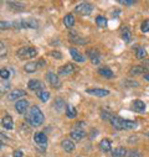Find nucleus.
<instances>
[{
  "instance_id": "nucleus-1",
  "label": "nucleus",
  "mask_w": 149,
  "mask_h": 157,
  "mask_svg": "<svg viewBox=\"0 0 149 157\" xmlns=\"http://www.w3.org/2000/svg\"><path fill=\"white\" fill-rule=\"evenodd\" d=\"M26 120L30 123L31 126H35L36 128V126L42 125V123L45 120V116H44V114H42V111H41V109L39 106L34 105L29 110V114L26 116Z\"/></svg>"
},
{
  "instance_id": "nucleus-2",
  "label": "nucleus",
  "mask_w": 149,
  "mask_h": 157,
  "mask_svg": "<svg viewBox=\"0 0 149 157\" xmlns=\"http://www.w3.org/2000/svg\"><path fill=\"white\" fill-rule=\"evenodd\" d=\"M112 126L116 130H133L138 126L137 121H132V120H124L119 116H112V119L109 120Z\"/></svg>"
},
{
  "instance_id": "nucleus-3",
  "label": "nucleus",
  "mask_w": 149,
  "mask_h": 157,
  "mask_svg": "<svg viewBox=\"0 0 149 157\" xmlns=\"http://www.w3.org/2000/svg\"><path fill=\"white\" fill-rule=\"evenodd\" d=\"M13 24V29H37L39 26V22H37L35 19L29 17V19H19L11 22Z\"/></svg>"
},
{
  "instance_id": "nucleus-4",
  "label": "nucleus",
  "mask_w": 149,
  "mask_h": 157,
  "mask_svg": "<svg viewBox=\"0 0 149 157\" xmlns=\"http://www.w3.org/2000/svg\"><path fill=\"white\" fill-rule=\"evenodd\" d=\"M16 55L20 59H29V58H34L37 55V50L31 46H25V47H20Z\"/></svg>"
},
{
  "instance_id": "nucleus-5",
  "label": "nucleus",
  "mask_w": 149,
  "mask_h": 157,
  "mask_svg": "<svg viewBox=\"0 0 149 157\" xmlns=\"http://www.w3.org/2000/svg\"><path fill=\"white\" fill-rule=\"evenodd\" d=\"M93 10V6L90 3H81L74 6V13L80 15H90Z\"/></svg>"
},
{
  "instance_id": "nucleus-6",
  "label": "nucleus",
  "mask_w": 149,
  "mask_h": 157,
  "mask_svg": "<svg viewBox=\"0 0 149 157\" xmlns=\"http://www.w3.org/2000/svg\"><path fill=\"white\" fill-rule=\"evenodd\" d=\"M34 141L41 150H45L46 148V144H47V136L44 132H35Z\"/></svg>"
},
{
  "instance_id": "nucleus-7",
  "label": "nucleus",
  "mask_w": 149,
  "mask_h": 157,
  "mask_svg": "<svg viewBox=\"0 0 149 157\" xmlns=\"http://www.w3.org/2000/svg\"><path fill=\"white\" fill-rule=\"evenodd\" d=\"M46 79H47V82H49L54 88L58 89V88L61 87V81H60V78H58L55 73L47 72V73H46Z\"/></svg>"
},
{
  "instance_id": "nucleus-8",
  "label": "nucleus",
  "mask_w": 149,
  "mask_h": 157,
  "mask_svg": "<svg viewBox=\"0 0 149 157\" xmlns=\"http://www.w3.org/2000/svg\"><path fill=\"white\" fill-rule=\"evenodd\" d=\"M27 88H29L30 90H34V92L36 93V92H39V90L45 89V86H44V83H42L41 81H39V79H31V81H29V83H27Z\"/></svg>"
},
{
  "instance_id": "nucleus-9",
  "label": "nucleus",
  "mask_w": 149,
  "mask_h": 157,
  "mask_svg": "<svg viewBox=\"0 0 149 157\" xmlns=\"http://www.w3.org/2000/svg\"><path fill=\"white\" fill-rule=\"evenodd\" d=\"M86 55H87V57L91 59V62H92L93 64H99V62H101V55H99V52H98L97 50L90 48V50H87Z\"/></svg>"
},
{
  "instance_id": "nucleus-10",
  "label": "nucleus",
  "mask_w": 149,
  "mask_h": 157,
  "mask_svg": "<svg viewBox=\"0 0 149 157\" xmlns=\"http://www.w3.org/2000/svg\"><path fill=\"white\" fill-rule=\"evenodd\" d=\"M85 136H86V132H85V130H82V129H72L71 131H70V137L72 139V140H74V141H81V140H83L85 139Z\"/></svg>"
},
{
  "instance_id": "nucleus-11",
  "label": "nucleus",
  "mask_w": 149,
  "mask_h": 157,
  "mask_svg": "<svg viewBox=\"0 0 149 157\" xmlns=\"http://www.w3.org/2000/svg\"><path fill=\"white\" fill-rule=\"evenodd\" d=\"M74 71H76V66L72 64V63H66L62 67H60L58 69V74L60 75H70L72 74Z\"/></svg>"
},
{
  "instance_id": "nucleus-12",
  "label": "nucleus",
  "mask_w": 149,
  "mask_h": 157,
  "mask_svg": "<svg viewBox=\"0 0 149 157\" xmlns=\"http://www.w3.org/2000/svg\"><path fill=\"white\" fill-rule=\"evenodd\" d=\"M70 41L71 42H73V44H76V45H85V44H87L88 42V40L87 38H85V37H82V36H80L79 33H76V32H70Z\"/></svg>"
},
{
  "instance_id": "nucleus-13",
  "label": "nucleus",
  "mask_w": 149,
  "mask_h": 157,
  "mask_svg": "<svg viewBox=\"0 0 149 157\" xmlns=\"http://www.w3.org/2000/svg\"><path fill=\"white\" fill-rule=\"evenodd\" d=\"M29 108V101L26 99H21V100H18L15 103V110L19 113V114H25L26 110Z\"/></svg>"
},
{
  "instance_id": "nucleus-14",
  "label": "nucleus",
  "mask_w": 149,
  "mask_h": 157,
  "mask_svg": "<svg viewBox=\"0 0 149 157\" xmlns=\"http://www.w3.org/2000/svg\"><path fill=\"white\" fill-rule=\"evenodd\" d=\"M2 125L5 130H13L14 129V120H13V117L6 114L3 116V119H2Z\"/></svg>"
},
{
  "instance_id": "nucleus-15",
  "label": "nucleus",
  "mask_w": 149,
  "mask_h": 157,
  "mask_svg": "<svg viewBox=\"0 0 149 157\" xmlns=\"http://www.w3.org/2000/svg\"><path fill=\"white\" fill-rule=\"evenodd\" d=\"M70 55H71V57H72L74 61H76V62L83 63V62L86 61V57H85L82 53H80L79 50L74 48V47H71V48H70Z\"/></svg>"
},
{
  "instance_id": "nucleus-16",
  "label": "nucleus",
  "mask_w": 149,
  "mask_h": 157,
  "mask_svg": "<svg viewBox=\"0 0 149 157\" xmlns=\"http://www.w3.org/2000/svg\"><path fill=\"white\" fill-rule=\"evenodd\" d=\"M86 92H87L88 94H91V95L99 97V98L106 97V95H108V94H109V92H108L107 89H101V88H90V89H87Z\"/></svg>"
},
{
  "instance_id": "nucleus-17",
  "label": "nucleus",
  "mask_w": 149,
  "mask_h": 157,
  "mask_svg": "<svg viewBox=\"0 0 149 157\" xmlns=\"http://www.w3.org/2000/svg\"><path fill=\"white\" fill-rule=\"evenodd\" d=\"M22 97H26V92L22 90V89H14V90H11V92L9 93V95H8L9 100H18V99H20V98H22Z\"/></svg>"
},
{
  "instance_id": "nucleus-18",
  "label": "nucleus",
  "mask_w": 149,
  "mask_h": 157,
  "mask_svg": "<svg viewBox=\"0 0 149 157\" xmlns=\"http://www.w3.org/2000/svg\"><path fill=\"white\" fill-rule=\"evenodd\" d=\"M121 36H122V40H123L124 42H127V44L131 42V40H132V32H131L129 27L123 26L122 30H121Z\"/></svg>"
},
{
  "instance_id": "nucleus-19",
  "label": "nucleus",
  "mask_w": 149,
  "mask_h": 157,
  "mask_svg": "<svg viewBox=\"0 0 149 157\" xmlns=\"http://www.w3.org/2000/svg\"><path fill=\"white\" fill-rule=\"evenodd\" d=\"M98 146H99V150L102 152H109V151H112V142L108 139L101 140V142H99Z\"/></svg>"
},
{
  "instance_id": "nucleus-20",
  "label": "nucleus",
  "mask_w": 149,
  "mask_h": 157,
  "mask_svg": "<svg viewBox=\"0 0 149 157\" xmlns=\"http://www.w3.org/2000/svg\"><path fill=\"white\" fill-rule=\"evenodd\" d=\"M98 74L102 75V77H104V78H108V79H111V78L115 77L112 69L108 68V67H101V68H98Z\"/></svg>"
},
{
  "instance_id": "nucleus-21",
  "label": "nucleus",
  "mask_w": 149,
  "mask_h": 157,
  "mask_svg": "<svg viewBox=\"0 0 149 157\" xmlns=\"http://www.w3.org/2000/svg\"><path fill=\"white\" fill-rule=\"evenodd\" d=\"M145 73H148V72H147V68L144 66H133L129 71L131 75H137V74H143L144 75Z\"/></svg>"
},
{
  "instance_id": "nucleus-22",
  "label": "nucleus",
  "mask_w": 149,
  "mask_h": 157,
  "mask_svg": "<svg viewBox=\"0 0 149 157\" xmlns=\"http://www.w3.org/2000/svg\"><path fill=\"white\" fill-rule=\"evenodd\" d=\"M132 108L135 113H144L145 111V104L142 100H134L132 104Z\"/></svg>"
},
{
  "instance_id": "nucleus-23",
  "label": "nucleus",
  "mask_w": 149,
  "mask_h": 157,
  "mask_svg": "<svg viewBox=\"0 0 149 157\" xmlns=\"http://www.w3.org/2000/svg\"><path fill=\"white\" fill-rule=\"evenodd\" d=\"M61 146H62V148H63L66 152H72V151L74 150V144H73L71 140H68V139L62 140Z\"/></svg>"
},
{
  "instance_id": "nucleus-24",
  "label": "nucleus",
  "mask_w": 149,
  "mask_h": 157,
  "mask_svg": "<svg viewBox=\"0 0 149 157\" xmlns=\"http://www.w3.org/2000/svg\"><path fill=\"white\" fill-rule=\"evenodd\" d=\"M127 150L124 148V147H122V146H118V147H116L113 151H112V157H124V156H127Z\"/></svg>"
},
{
  "instance_id": "nucleus-25",
  "label": "nucleus",
  "mask_w": 149,
  "mask_h": 157,
  "mask_svg": "<svg viewBox=\"0 0 149 157\" xmlns=\"http://www.w3.org/2000/svg\"><path fill=\"white\" fill-rule=\"evenodd\" d=\"M65 111H66V116L68 117V119H73V117H76V115H77L76 109H74V106H72L71 104H67L66 105Z\"/></svg>"
},
{
  "instance_id": "nucleus-26",
  "label": "nucleus",
  "mask_w": 149,
  "mask_h": 157,
  "mask_svg": "<svg viewBox=\"0 0 149 157\" xmlns=\"http://www.w3.org/2000/svg\"><path fill=\"white\" fill-rule=\"evenodd\" d=\"M36 95H37V98H39L42 103H46V101L50 99V92H47V90H45V89L36 92Z\"/></svg>"
},
{
  "instance_id": "nucleus-27",
  "label": "nucleus",
  "mask_w": 149,
  "mask_h": 157,
  "mask_svg": "<svg viewBox=\"0 0 149 157\" xmlns=\"http://www.w3.org/2000/svg\"><path fill=\"white\" fill-rule=\"evenodd\" d=\"M63 24H65V26H66L67 29H71V27L74 25V16H73L72 14L65 15V17H63Z\"/></svg>"
},
{
  "instance_id": "nucleus-28",
  "label": "nucleus",
  "mask_w": 149,
  "mask_h": 157,
  "mask_svg": "<svg viewBox=\"0 0 149 157\" xmlns=\"http://www.w3.org/2000/svg\"><path fill=\"white\" fill-rule=\"evenodd\" d=\"M37 67H39L37 66V62H29L24 66V71L26 73H34V72L37 71Z\"/></svg>"
},
{
  "instance_id": "nucleus-29",
  "label": "nucleus",
  "mask_w": 149,
  "mask_h": 157,
  "mask_svg": "<svg viewBox=\"0 0 149 157\" xmlns=\"http://www.w3.org/2000/svg\"><path fill=\"white\" fill-rule=\"evenodd\" d=\"M8 5L11 8V10H15V11H19V10L21 11L25 8V5L22 3H19V2H8Z\"/></svg>"
},
{
  "instance_id": "nucleus-30",
  "label": "nucleus",
  "mask_w": 149,
  "mask_h": 157,
  "mask_svg": "<svg viewBox=\"0 0 149 157\" xmlns=\"http://www.w3.org/2000/svg\"><path fill=\"white\" fill-rule=\"evenodd\" d=\"M135 56H137L138 59H145V57H147V51L144 50V47L138 46V47L135 48Z\"/></svg>"
},
{
  "instance_id": "nucleus-31",
  "label": "nucleus",
  "mask_w": 149,
  "mask_h": 157,
  "mask_svg": "<svg viewBox=\"0 0 149 157\" xmlns=\"http://www.w3.org/2000/svg\"><path fill=\"white\" fill-rule=\"evenodd\" d=\"M96 24H97L98 27L104 29V27L107 26V19H106L104 16H102V15H98V16L96 17Z\"/></svg>"
},
{
  "instance_id": "nucleus-32",
  "label": "nucleus",
  "mask_w": 149,
  "mask_h": 157,
  "mask_svg": "<svg viewBox=\"0 0 149 157\" xmlns=\"http://www.w3.org/2000/svg\"><path fill=\"white\" fill-rule=\"evenodd\" d=\"M54 108L56 109V110H62L63 108H65V101L61 99V98H57L55 101H54Z\"/></svg>"
},
{
  "instance_id": "nucleus-33",
  "label": "nucleus",
  "mask_w": 149,
  "mask_h": 157,
  "mask_svg": "<svg viewBox=\"0 0 149 157\" xmlns=\"http://www.w3.org/2000/svg\"><path fill=\"white\" fill-rule=\"evenodd\" d=\"M8 55V50H6V46L3 41H0V58H4L6 57Z\"/></svg>"
},
{
  "instance_id": "nucleus-34",
  "label": "nucleus",
  "mask_w": 149,
  "mask_h": 157,
  "mask_svg": "<svg viewBox=\"0 0 149 157\" xmlns=\"http://www.w3.org/2000/svg\"><path fill=\"white\" fill-rule=\"evenodd\" d=\"M0 77L3 78V79H9L10 78V72L8 68H2L0 69Z\"/></svg>"
},
{
  "instance_id": "nucleus-35",
  "label": "nucleus",
  "mask_w": 149,
  "mask_h": 157,
  "mask_svg": "<svg viewBox=\"0 0 149 157\" xmlns=\"http://www.w3.org/2000/svg\"><path fill=\"white\" fill-rule=\"evenodd\" d=\"M13 29V24L9 21H0V30H9Z\"/></svg>"
},
{
  "instance_id": "nucleus-36",
  "label": "nucleus",
  "mask_w": 149,
  "mask_h": 157,
  "mask_svg": "<svg viewBox=\"0 0 149 157\" xmlns=\"http://www.w3.org/2000/svg\"><path fill=\"white\" fill-rule=\"evenodd\" d=\"M112 115L111 113H108V111H106V110H101V117L103 120H111L112 119Z\"/></svg>"
},
{
  "instance_id": "nucleus-37",
  "label": "nucleus",
  "mask_w": 149,
  "mask_h": 157,
  "mask_svg": "<svg viewBox=\"0 0 149 157\" xmlns=\"http://www.w3.org/2000/svg\"><path fill=\"white\" fill-rule=\"evenodd\" d=\"M140 30H142L143 32H149V20H145V21L142 22Z\"/></svg>"
},
{
  "instance_id": "nucleus-38",
  "label": "nucleus",
  "mask_w": 149,
  "mask_h": 157,
  "mask_svg": "<svg viewBox=\"0 0 149 157\" xmlns=\"http://www.w3.org/2000/svg\"><path fill=\"white\" fill-rule=\"evenodd\" d=\"M127 157H142V155H140L138 151H135V150H131V151L127 153Z\"/></svg>"
},
{
  "instance_id": "nucleus-39",
  "label": "nucleus",
  "mask_w": 149,
  "mask_h": 157,
  "mask_svg": "<svg viewBox=\"0 0 149 157\" xmlns=\"http://www.w3.org/2000/svg\"><path fill=\"white\" fill-rule=\"evenodd\" d=\"M50 55H51L54 58H56V59H61V58H62V53L58 52V51H52Z\"/></svg>"
},
{
  "instance_id": "nucleus-40",
  "label": "nucleus",
  "mask_w": 149,
  "mask_h": 157,
  "mask_svg": "<svg viewBox=\"0 0 149 157\" xmlns=\"http://www.w3.org/2000/svg\"><path fill=\"white\" fill-rule=\"evenodd\" d=\"M119 3L123 4V5H127V6H132V5L135 4V2H133V0H121Z\"/></svg>"
},
{
  "instance_id": "nucleus-41",
  "label": "nucleus",
  "mask_w": 149,
  "mask_h": 157,
  "mask_svg": "<svg viewBox=\"0 0 149 157\" xmlns=\"http://www.w3.org/2000/svg\"><path fill=\"white\" fill-rule=\"evenodd\" d=\"M85 126H86V124L83 121H79V123H76L73 125L74 129H82V130H85Z\"/></svg>"
},
{
  "instance_id": "nucleus-42",
  "label": "nucleus",
  "mask_w": 149,
  "mask_h": 157,
  "mask_svg": "<svg viewBox=\"0 0 149 157\" xmlns=\"http://www.w3.org/2000/svg\"><path fill=\"white\" fill-rule=\"evenodd\" d=\"M14 157H22V151H19V150L14 151Z\"/></svg>"
},
{
  "instance_id": "nucleus-43",
  "label": "nucleus",
  "mask_w": 149,
  "mask_h": 157,
  "mask_svg": "<svg viewBox=\"0 0 149 157\" xmlns=\"http://www.w3.org/2000/svg\"><path fill=\"white\" fill-rule=\"evenodd\" d=\"M145 68H149V59H144V64H143Z\"/></svg>"
},
{
  "instance_id": "nucleus-44",
  "label": "nucleus",
  "mask_w": 149,
  "mask_h": 157,
  "mask_svg": "<svg viewBox=\"0 0 149 157\" xmlns=\"http://www.w3.org/2000/svg\"><path fill=\"white\" fill-rule=\"evenodd\" d=\"M143 78H144V79H145V81H148V82H149V73H145Z\"/></svg>"
},
{
  "instance_id": "nucleus-45",
  "label": "nucleus",
  "mask_w": 149,
  "mask_h": 157,
  "mask_svg": "<svg viewBox=\"0 0 149 157\" xmlns=\"http://www.w3.org/2000/svg\"><path fill=\"white\" fill-rule=\"evenodd\" d=\"M2 147H3V141L0 140V148H2Z\"/></svg>"
},
{
  "instance_id": "nucleus-46",
  "label": "nucleus",
  "mask_w": 149,
  "mask_h": 157,
  "mask_svg": "<svg viewBox=\"0 0 149 157\" xmlns=\"http://www.w3.org/2000/svg\"><path fill=\"white\" fill-rule=\"evenodd\" d=\"M0 5H2V2H0Z\"/></svg>"
},
{
  "instance_id": "nucleus-47",
  "label": "nucleus",
  "mask_w": 149,
  "mask_h": 157,
  "mask_svg": "<svg viewBox=\"0 0 149 157\" xmlns=\"http://www.w3.org/2000/svg\"><path fill=\"white\" fill-rule=\"evenodd\" d=\"M79 157H80V156H79Z\"/></svg>"
}]
</instances>
